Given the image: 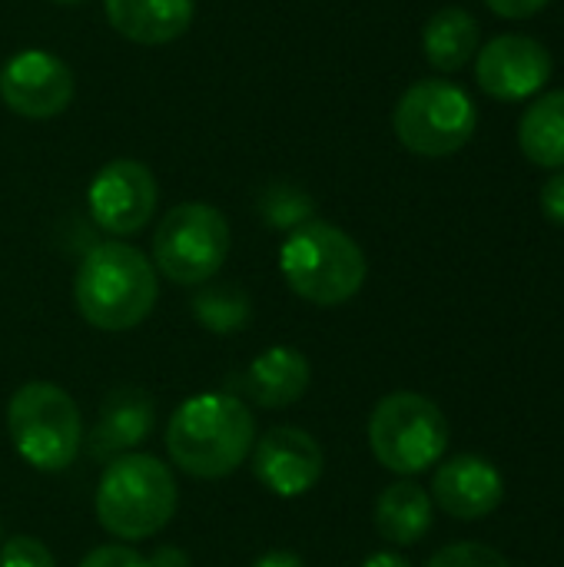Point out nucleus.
<instances>
[{"label": "nucleus", "mask_w": 564, "mask_h": 567, "mask_svg": "<svg viewBox=\"0 0 564 567\" xmlns=\"http://www.w3.org/2000/svg\"><path fill=\"white\" fill-rule=\"evenodd\" d=\"M432 498L416 482H396L389 485L376 502V528L386 542L409 548L419 545L432 528Z\"/></svg>", "instance_id": "obj_17"}, {"label": "nucleus", "mask_w": 564, "mask_h": 567, "mask_svg": "<svg viewBox=\"0 0 564 567\" xmlns=\"http://www.w3.org/2000/svg\"><path fill=\"white\" fill-rule=\"evenodd\" d=\"M425 567H512L509 558L489 545L479 542H459V545H445L442 551H435Z\"/></svg>", "instance_id": "obj_22"}, {"label": "nucleus", "mask_w": 564, "mask_h": 567, "mask_svg": "<svg viewBox=\"0 0 564 567\" xmlns=\"http://www.w3.org/2000/svg\"><path fill=\"white\" fill-rule=\"evenodd\" d=\"M193 316L199 319L203 329H209L216 336H229V332H239L249 322L253 306H249V296L239 286L216 282V286H206V289L196 292Z\"/></svg>", "instance_id": "obj_20"}, {"label": "nucleus", "mask_w": 564, "mask_h": 567, "mask_svg": "<svg viewBox=\"0 0 564 567\" xmlns=\"http://www.w3.org/2000/svg\"><path fill=\"white\" fill-rule=\"evenodd\" d=\"M7 432L17 455L37 472H63L83 445L80 409L53 382H27L13 392Z\"/></svg>", "instance_id": "obj_5"}, {"label": "nucleus", "mask_w": 564, "mask_h": 567, "mask_svg": "<svg viewBox=\"0 0 564 567\" xmlns=\"http://www.w3.org/2000/svg\"><path fill=\"white\" fill-rule=\"evenodd\" d=\"M522 153L545 169H564V90L539 93L519 123Z\"/></svg>", "instance_id": "obj_19"}, {"label": "nucleus", "mask_w": 564, "mask_h": 567, "mask_svg": "<svg viewBox=\"0 0 564 567\" xmlns=\"http://www.w3.org/2000/svg\"><path fill=\"white\" fill-rule=\"evenodd\" d=\"M312 199L299 189V186H289V183H279V186H269L263 196H259V216L266 219V226L273 229H299L302 223L312 219Z\"/></svg>", "instance_id": "obj_21"}, {"label": "nucleus", "mask_w": 564, "mask_h": 567, "mask_svg": "<svg viewBox=\"0 0 564 567\" xmlns=\"http://www.w3.org/2000/svg\"><path fill=\"white\" fill-rule=\"evenodd\" d=\"M150 567H189V558L180 548H160L153 558H146Z\"/></svg>", "instance_id": "obj_27"}, {"label": "nucleus", "mask_w": 564, "mask_h": 567, "mask_svg": "<svg viewBox=\"0 0 564 567\" xmlns=\"http://www.w3.org/2000/svg\"><path fill=\"white\" fill-rule=\"evenodd\" d=\"M362 567H412L402 555H396V551H376V555H369L366 558V565Z\"/></svg>", "instance_id": "obj_29"}, {"label": "nucleus", "mask_w": 564, "mask_h": 567, "mask_svg": "<svg viewBox=\"0 0 564 567\" xmlns=\"http://www.w3.org/2000/svg\"><path fill=\"white\" fill-rule=\"evenodd\" d=\"M253 567H306V565H302V558H296V555H289V551H269V555H263V558H259Z\"/></svg>", "instance_id": "obj_28"}, {"label": "nucleus", "mask_w": 564, "mask_h": 567, "mask_svg": "<svg viewBox=\"0 0 564 567\" xmlns=\"http://www.w3.org/2000/svg\"><path fill=\"white\" fill-rule=\"evenodd\" d=\"M160 203L156 176L140 159H110L86 189V206L93 223L110 236L140 233Z\"/></svg>", "instance_id": "obj_9"}, {"label": "nucleus", "mask_w": 564, "mask_h": 567, "mask_svg": "<svg viewBox=\"0 0 564 567\" xmlns=\"http://www.w3.org/2000/svg\"><path fill=\"white\" fill-rule=\"evenodd\" d=\"M173 472L143 452H126L106 462L96 485V518L120 542H143L160 535L176 515Z\"/></svg>", "instance_id": "obj_3"}, {"label": "nucleus", "mask_w": 564, "mask_h": 567, "mask_svg": "<svg viewBox=\"0 0 564 567\" xmlns=\"http://www.w3.org/2000/svg\"><path fill=\"white\" fill-rule=\"evenodd\" d=\"M73 70L50 50L30 47L0 66V100L17 116L53 120L73 103Z\"/></svg>", "instance_id": "obj_10"}, {"label": "nucleus", "mask_w": 564, "mask_h": 567, "mask_svg": "<svg viewBox=\"0 0 564 567\" xmlns=\"http://www.w3.org/2000/svg\"><path fill=\"white\" fill-rule=\"evenodd\" d=\"M80 567H150V561L136 551V548H126V545H103V548H93Z\"/></svg>", "instance_id": "obj_24"}, {"label": "nucleus", "mask_w": 564, "mask_h": 567, "mask_svg": "<svg viewBox=\"0 0 564 567\" xmlns=\"http://www.w3.org/2000/svg\"><path fill=\"white\" fill-rule=\"evenodd\" d=\"M542 213L548 223L564 226V169H558L545 186H542Z\"/></svg>", "instance_id": "obj_25"}, {"label": "nucleus", "mask_w": 564, "mask_h": 567, "mask_svg": "<svg viewBox=\"0 0 564 567\" xmlns=\"http://www.w3.org/2000/svg\"><path fill=\"white\" fill-rule=\"evenodd\" d=\"M279 272L299 299L332 309L362 289L369 262L346 229L309 219L286 236L279 249Z\"/></svg>", "instance_id": "obj_4"}, {"label": "nucleus", "mask_w": 564, "mask_h": 567, "mask_svg": "<svg viewBox=\"0 0 564 567\" xmlns=\"http://www.w3.org/2000/svg\"><path fill=\"white\" fill-rule=\"evenodd\" d=\"M0 567H57L50 548L40 538H27L17 535L10 542H3L0 548Z\"/></svg>", "instance_id": "obj_23"}, {"label": "nucleus", "mask_w": 564, "mask_h": 567, "mask_svg": "<svg viewBox=\"0 0 564 567\" xmlns=\"http://www.w3.org/2000/svg\"><path fill=\"white\" fill-rule=\"evenodd\" d=\"M326 472L322 445L296 425H276L253 442V475L279 498H299Z\"/></svg>", "instance_id": "obj_12"}, {"label": "nucleus", "mask_w": 564, "mask_h": 567, "mask_svg": "<svg viewBox=\"0 0 564 567\" xmlns=\"http://www.w3.org/2000/svg\"><path fill=\"white\" fill-rule=\"evenodd\" d=\"M256 442L253 412L243 399L206 392L186 399L166 425V452L193 478L233 475Z\"/></svg>", "instance_id": "obj_1"}, {"label": "nucleus", "mask_w": 564, "mask_h": 567, "mask_svg": "<svg viewBox=\"0 0 564 567\" xmlns=\"http://www.w3.org/2000/svg\"><path fill=\"white\" fill-rule=\"evenodd\" d=\"M425 60L439 73L462 70L479 53V20L462 7H442L422 27Z\"/></svg>", "instance_id": "obj_18"}, {"label": "nucleus", "mask_w": 564, "mask_h": 567, "mask_svg": "<svg viewBox=\"0 0 564 567\" xmlns=\"http://www.w3.org/2000/svg\"><path fill=\"white\" fill-rule=\"evenodd\" d=\"M502 498L505 478L482 455H455L442 462V468L432 478V502L459 522H479L492 515L502 505Z\"/></svg>", "instance_id": "obj_13"}, {"label": "nucleus", "mask_w": 564, "mask_h": 567, "mask_svg": "<svg viewBox=\"0 0 564 567\" xmlns=\"http://www.w3.org/2000/svg\"><path fill=\"white\" fill-rule=\"evenodd\" d=\"M229 243V223L216 206L180 203L153 233V266L176 286H203L223 269Z\"/></svg>", "instance_id": "obj_8"}, {"label": "nucleus", "mask_w": 564, "mask_h": 567, "mask_svg": "<svg viewBox=\"0 0 564 567\" xmlns=\"http://www.w3.org/2000/svg\"><path fill=\"white\" fill-rule=\"evenodd\" d=\"M479 110L472 96L452 80H419L412 83L392 113V130L399 143L425 159H442L469 146L475 136Z\"/></svg>", "instance_id": "obj_7"}, {"label": "nucleus", "mask_w": 564, "mask_h": 567, "mask_svg": "<svg viewBox=\"0 0 564 567\" xmlns=\"http://www.w3.org/2000/svg\"><path fill=\"white\" fill-rule=\"evenodd\" d=\"M555 60L548 47L525 33L492 37L475 53V80L479 86L502 103H519L539 96L552 80Z\"/></svg>", "instance_id": "obj_11"}, {"label": "nucleus", "mask_w": 564, "mask_h": 567, "mask_svg": "<svg viewBox=\"0 0 564 567\" xmlns=\"http://www.w3.org/2000/svg\"><path fill=\"white\" fill-rule=\"evenodd\" d=\"M156 266L126 243L93 246L73 279V302L80 316L103 332L136 329L156 306Z\"/></svg>", "instance_id": "obj_2"}, {"label": "nucleus", "mask_w": 564, "mask_h": 567, "mask_svg": "<svg viewBox=\"0 0 564 567\" xmlns=\"http://www.w3.org/2000/svg\"><path fill=\"white\" fill-rule=\"evenodd\" d=\"M492 13L505 17V20H525V17H535L548 0H485Z\"/></svg>", "instance_id": "obj_26"}, {"label": "nucleus", "mask_w": 564, "mask_h": 567, "mask_svg": "<svg viewBox=\"0 0 564 567\" xmlns=\"http://www.w3.org/2000/svg\"><path fill=\"white\" fill-rule=\"evenodd\" d=\"M309 379H312V369L299 349L273 346L253 359V365L246 369L243 389L263 409H286L306 395Z\"/></svg>", "instance_id": "obj_16"}, {"label": "nucleus", "mask_w": 564, "mask_h": 567, "mask_svg": "<svg viewBox=\"0 0 564 567\" xmlns=\"http://www.w3.org/2000/svg\"><path fill=\"white\" fill-rule=\"evenodd\" d=\"M156 429V405L143 389H116L106 395L90 435L93 458H116L143 445Z\"/></svg>", "instance_id": "obj_14"}, {"label": "nucleus", "mask_w": 564, "mask_h": 567, "mask_svg": "<svg viewBox=\"0 0 564 567\" xmlns=\"http://www.w3.org/2000/svg\"><path fill=\"white\" fill-rule=\"evenodd\" d=\"M103 10L120 37L140 47H163L189 30L196 0H103Z\"/></svg>", "instance_id": "obj_15"}, {"label": "nucleus", "mask_w": 564, "mask_h": 567, "mask_svg": "<svg viewBox=\"0 0 564 567\" xmlns=\"http://www.w3.org/2000/svg\"><path fill=\"white\" fill-rule=\"evenodd\" d=\"M53 3H63V7H73V3H83V0H53Z\"/></svg>", "instance_id": "obj_30"}, {"label": "nucleus", "mask_w": 564, "mask_h": 567, "mask_svg": "<svg viewBox=\"0 0 564 567\" xmlns=\"http://www.w3.org/2000/svg\"><path fill=\"white\" fill-rule=\"evenodd\" d=\"M369 449L396 475H422L449 449L442 409L419 392H392L369 415Z\"/></svg>", "instance_id": "obj_6"}]
</instances>
